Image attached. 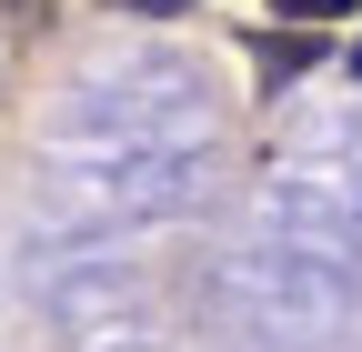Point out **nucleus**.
Segmentation results:
<instances>
[{
  "label": "nucleus",
  "mask_w": 362,
  "mask_h": 352,
  "mask_svg": "<svg viewBox=\"0 0 362 352\" xmlns=\"http://www.w3.org/2000/svg\"><path fill=\"white\" fill-rule=\"evenodd\" d=\"M51 20H61V0H0V40H11V51H40Z\"/></svg>",
  "instance_id": "f257e3e1"
},
{
  "label": "nucleus",
  "mask_w": 362,
  "mask_h": 352,
  "mask_svg": "<svg viewBox=\"0 0 362 352\" xmlns=\"http://www.w3.org/2000/svg\"><path fill=\"white\" fill-rule=\"evenodd\" d=\"M272 20H352V0H272Z\"/></svg>",
  "instance_id": "f03ea898"
},
{
  "label": "nucleus",
  "mask_w": 362,
  "mask_h": 352,
  "mask_svg": "<svg viewBox=\"0 0 362 352\" xmlns=\"http://www.w3.org/2000/svg\"><path fill=\"white\" fill-rule=\"evenodd\" d=\"M111 11H151V20H171V11H192V0H111Z\"/></svg>",
  "instance_id": "7ed1b4c3"
}]
</instances>
